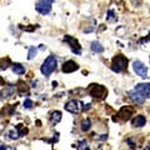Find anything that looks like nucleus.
I'll return each mask as SVG.
<instances>
[{
  "mask_svg": "<svg viewBox=\"0 0 150 150\" xmlns=\"http://www.w3.org/2000/svg\"><path fill=\"white\" fill-rule=\"evenodd\" d=\"M111 68L115 73L124 71V70H126V68H128V59L121 54L115 55L111 60Z\"/></svg>",
  "mask_w": 150,
  "mask_h": 150,
  "instance_id": "obj_1",
  "label": "nucleus"
},
{
  "mask_svg": "<svg viewBox=\"0 0 150 150\" xmlns=\"http://www.w3.org/2000/svg\"><path fill=\"white\" fill-rule=\"evenodd\" d=\"M88 93L95 99H105L108 95V89L100 84H91L88 88Z\"/></svg>",
  "mask_w": 150,
  "mask_h": 150,
  "instance_id": "obj_2",
  "label": "nucleus"
},
{
  "mask_svg": "<svg viewBox=\"0 0 150 150\" xmlns=\"http://www.w3.org/2000/svg\"><path fill=\"white\" fill-rule=\"evenodd\" d=\"M56 64H58V62H56L55 56L54 55H49L48 58L45 59V62L43 63V65H41V68H40L43 75H45V76H49V75L56 69Z\"/></svg>",
  "mask_w": 150,
  "mask_h": 150,
  "instance_id": "obj_3",
  "label": "nucleus"
},
{
  "mask_svg": "<svg viewBox=\"0 0 150 150\" xmlns=\"http://www.w3.org/2000/svg\"><path fill=\"white\" fill-rule=\"evenodd\" d=\"M51 4H53L51 0H41V1H36L35 3V10L38 13L43 14V15H46V14L50 13V10H51Z\"/></svg>",
  "mask_w": 150,
  "mask_h": 150,
  "instance_id": "obj_4",
  "label": "nucleus"
},
{
  "mask_svg": "<svg viewBox=\"0 0 150 150\" xmlns=\"http://www.w3.org/2000/svg\"><path fill=\"white\" fill-rule=\"evenodd\" d=\"M129 96H130V99L138 105L144 104V101H145V95L142 91H139L138 89H135V88L131 89V90L129 91Z\"/></svg>",
  "mask_w": 150,
  "mask_h": 150,
  "instance_id": "obj_5",
  "label": "nucleus"
},
{
  "mask_svg": "<svg viewBox=\"0 0 150 150\" xmlns=\"http://www.w3.org/2000/svg\"><path fill=\"white\" fill-rule=\"evenodd\" d=\"M64 41L70 45L73 53H75V54H80L81 53V48H80V45H79V41L75 39V38L70 36V35H65L64 36Z\"/></svg>",
  "mask_w": 150,
  "mask_h": 150,
  "instance_id": "obj_6",
  "label": "nucleus"
},
{
  "mask_svg": "<svg viewBox=\"0 0 150 150\" xmlns=\"http://www.w3.org/2000/svg\"><path fill=\"white\" fill-rule=\"evenodd\" d=\"M133 69H134V71L137 73L140 78H145V76H146V74H148L146 67H145L142 62H139V60H135V62L133 63Z\"/></svg>",
  "mask_w": 150,
  "mask_h": 150,
  "instance_id": "obj_7",
  "label": "nucleus"
},
{
  "mask_svg": "<svg viewBox=\"0 0 150 150\" xmlns=\"http://www.w3.org/2000/svg\"><path fill=\"white\" fill-rule=\"evenodd\" d=\"M81 109V103L78 100H70L65 104V110L69 112H73V114H76Z\"/></svg>",
  "mask_w": 150,
  "mask_h": 150,
  "instance_id": "obj_8",
  "label": "nucleus"
},
{
  "mask_svg": "<svg viewBox=\"0 0 150 150\" xmlns=\"http://www.w3.org/2000/svg\"><path fill=\"white\" fill-rule=\"evenodd\" d=\"M133 112H134L133 108H130V106H123L119 110V112H118V118L120 120H123V121H126V120L130 119V116L133 115Z\"/></svg>",
  "mask_w": 150,
  "mask_h": 150,
  "instance_id": "obj_9",
  "label": "nucleus"
},
{
  "mask_svg": "<svg viewBox=\"0 0 150 150\" xmlns=\"http://www.w3.org/2000/svg\"><path fill=\"white\" fill-rule=\"evenodd\" d=\"M78 69H79V65L75 62H73V60H68V62H65L63 65V71L65 74L74 73V71H76Z\"/></svg>",
  "mask_w": 150,
  "mask_h": 150,
  "instance_id": "obj_10",
  "label": "nucleus"
},
{
  "mask_svg": "<svg viewBox=\"0 0 150 150\" xmlns=\"http://www.w3.org/2000/svg\"><path fill=\"white\" fill-rule=\"evenodd\" d=\"M14 91H15V88L11 86V85H8V86H5V89H3L1 93H0V98H1L3 100L8 99V98H10L13 95Z\"/></svg>",
  "mask_w": 150,
  "mask_h": 150,
  "instance_id": "obj_11",
  "label": "nucleus"
},
{
  "mask_svg": "<svg viewBox=\"0 0 150 150\" xmlns=\"http://www.w3.org/2000/svg\"><path fill=\"white\" fill-rule=\"evenodd\" d=\"M135 89H138L139 91H142L145 98H150V83H146V84H138Z\"/></svg>",
  "mask_w": 150,
  "mask_h": 150,
  "instance_id": "obj_12",
  "label": "nucleus"
},
{
  "mask_svg": "<svg viewBox=\"0 0 150 150\" xmlns=\"http://www.w3.org/2000/svg\"><path fill=\"white\" fill-rule=\"evenodd\" d=\"M145 123H146V120H145V116H143V115L135 116V119L133 120V125L137 126V128H142V126L145 125Z\"/></svg>",
  "mask_w": 150,
  "mask_h": 150,
  "instance_id": "obj_13",
  "label": "nucleus"
},
{
  "mask_svg": "<svg viewBox=\"0 0 150 150\" xmlns=\"http://www.w3.org/2000/svg\"><path fill=\"white\" fill-rule=\"evenodd\" d=\"M62 111L59 110H55V111H51L50 112V120L53 121V123H59L60 120H62Z\"/></svg>",
  "mask_w": 150,
  "mask_h": 150,
  "instance_id": "obj_14",
  "label": "nucleus"
},
{
  "mask_svg": "<svg viewBox=\"0 0 150 150\" xmlns=\"http://www.w3.org/2000/svg\"><path fill=\"white\" fill-rule=\"evenodd\" d=\"M90 49L94 53H103V51H104V46L100 45V43H98V41H93L90 45Z\"/></svg>",
  "mask_w": 150,
  "mask_h": 150,
  "instance_id": "obj_15",
  "label": "nucleus"
},
{
  "mask_svg": "<svg viewBox=\"0 0 150 150\" xmlns=\"http://www.w3.org/2000/svg\"><path fill=\"white\" fill-rule=\"evenodd\" d=\"M13 71L15 73V74H18V75H23V74L25 73V68L23 67L21 64L15 63V64H13Z\"/></svg>",
  "mask_w": 150,
  "mask_h": 150,
  "instance_id": "obj_16",
  "label": "nucleus"
},
{
  "mask_svg": "<svg viewBox=\"0 0 150 150\" xmlns=\"http://www.w3.org/2000/svg\"><path fill=\"white\" fill-rule=\"evenodd\" d=\"M16 89H18V93L19 94H25V93L29 91V88H28V85H26L24 81H19Z\"/></svg>",
  "mask_w": 150,
  "mask_h": 150,
  "instance_id": "obj_17",
  "label": "nucleus"
},
{
  "mask_svg": "<svg viewBox=\"0 0 150 150\" xmlns=\"http://www.w3.org/2000/svg\"><path fill=\"white\" fill-rule=\"evenodd\" d=\"M9 65H13L11 62H10V59L9 58H3V59H0V70H5L9 68Z\"/></svg>",
  "mask_w": 150,
  "mask_h": 150,
  "instance_id": "obj_18",
  "label": "nucleus"
},
{
  "mask_svg": "<svg viewBox=\"0 0 150 150\" xmlns=\"http://www.w3.org/2000/svg\"><path fill=\"white\" fill-rule=\"evenodd\" d=\"M90 126H91V121L90 119H85V120H83L81 121V130L83 131H88L89 129H90Z\"/></svg>",
  "mask_w": 150,
  "mask_h": 150,
  "instance_id": "obj_19",
  "label": "nucleus"
},
{
  "mask_svg": "<svg viewBox=\"0 0 150 150\" xmlns=\"http://www.w3.org/2000/svg\"><path fill=\"white\" fill-rule=\"evenodd\" d=\"M16 130L19 131V137H23V135H25V134L28 133V129H24V128H23V125H21V124L16 125Z\"/></svg>",
  "mask_w": 150,
  "mask_h": 150,
  "instance_id": "obj_20",
  "label": "nucleus"
},
{
  "mask_svg": "<svg viewBox=\"0 0 150 150\" xmlns=\"http://www.w3.org/2000/svg\"><path fill=\"white\" fill-rule=\"evenodd\" d=\"M35 54H36V49L35 48H30V50H29V56H28V59H33L35 56Z\"/></svg>",
  "mask_w": 150,
  "mask_h": 150,
  "instance_id": "obj_21",
  "label": "nucleus"
},
{
  "mask_svg": "<svg viewBox=\"0 0 150 150\" xmlns=\"http://www.w3.org/2000/svg\"><path fill=\"white\" fill-rule=\"evenodd\" d=\"M33 106V101L30 99H26L24 101V108H26V109H30V108Z\"/></svg>",
  "mask_w": 150,
  "mask_h": 150,
  "instance_id": "obj_22",
  "label": "nucleus"
},
{
  "mask_svg": "<svg viewBox=\"0 0 150 150\" xmlns=\"http://www.w3.org/2000/svg\"><path fill=\"white\" fill-rule=\"evenodd\" d=\"M1 85H5V81H4V79L0 76V86H1Z\"/></svg>",
  "mask_w": 150,
  "mask_h": 150,
  "instance_id": "obj_23",
  "label": "nucleus"
},
{
  "mask_svg": "<svg viewBox=\"0 0 150 150\" xmlns=\"http://www.w3.org/2000/svg\"><path fill=\"white\" fill-rule=\"evenodd\" d=\"M148 149H149V150H150V144H149V148H148Z\"/></svg>",
  "mask_w": 150,
  "mask_h": 150,
  "instance_id": "obj_24",
  "label": "nucleus"
}]
</instances>
